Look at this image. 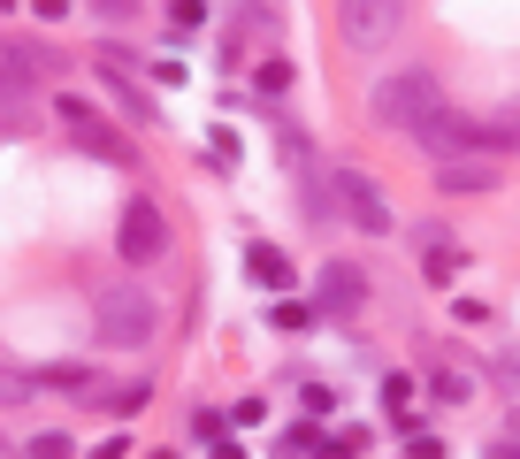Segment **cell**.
<instances>
[{"label": "cell", "mask_w": 520, "mask_h": 459, "mask_svg": "<svg viewBox=\"0 0 520 459\" xmlns=\"http://www.w3.org/2000/svg\"><path fill=\"white\" fill-rule=\"evenodd\" d=\"M436 108H444V85H436L429 69L375 77V92H368V123H375V131H390V138H413Z\"/></svg>", "instance_id": "1"}, {"label": "cell", "mask_w": 520, "mask_h": 459, "mask_svg": "<svg viewBox=\"0 0 520 459\" xmlns=\"http://www.w3.org/2000/svg\"><path fill=\"white\" fill-rule=\"evenodd\" d=\"M92 337H100V345H115V352L153 345V337H161V306H153V291L108 284L100 299H92Z\"/></svg>", "instance_id": "2"}, {"label": "cell", "mask_w": 520, "mask_h": 459, "mask_svg": "<svg viewBox=\"0 0 520 459\" xmlns=\"http://www.w3.org/2000/svg\"><path fill=\"white\" fill-rule=\"evenodd\" d=\"M398 23H406V0H337V31L360 54H383L398 46Z\"/></svg>", "instance_id": "3"}, {"label": "cell", "mask_w": 520, "mask_h": 459, "mask_svg": "<svg viewBox=\"0 0 520 459\" xmlns=\"http://www.w3.org/2000/svg\"><path fill=\"white\" fill-rule=\"evenodd\" d=\"M329 199L345 207V222L360 238H390V230H398V215H390L383 192H375V176H360V169H329Z\"/></svg>", "instance_id": "4"}, {"label": "cell", "mask_w": 520, "mask_h": 459, "mask_svg": "<svg viewBox=\"0 0 520 459\" xmlns=\"http://www.w3.org/2000/svg\"><path fill=\"white\" fill-rule=\"evenodd\" d=\"M54 115L69 123V146H77V153H92V161H115V169H130V161H138V146H130L123 131H108V123H100V115L77 100V92H62V100H54Z\"/></svg>", "instance_id": "5"}, {"label": "cell", "mask_w": 520, "mask_h": 459, "mask_svg": "<svg viewBox=\"0 0 520 459\" xmlns=\"http://www.w3.org/2000/svg\"><path fill=\"white\" fill-rule=\"evenodd\" d=\"M115 253H123L130 268H153L161 253H169V215H161L153 199H130L123 222H115Z\"/></svg>", "instance_id": "6"}, {"label": "cell", "mask_w": 520, "mask_h": 459, "mask_svg": "<svg viewBox=\"0 0 520 459\" xmlns=\"http://www.w3.org/2000/svg\"><path fill=\"white\" fill-rule=\"evenodd\" d=\"M413 146L429 153V161H459V153H482V146H490V131L467 123V115H452V108H436L429 123L413 131Z\"/></svg>", "instance_id": "7"}, {"label": "cell", "mask_w": 520, "mask_h": 459, "mask_svg": "<svg viewBox=\"0 0 520 459\" xmlns=\"http://www.w3.org/2000/svg\"><path fill=\"white\" fill-rule=\"evenodd\" d=\"M314 306H322L329 322L360 314V306H368V276H360L352 261H329V268H322V284H314Z\"/></svg>", "instance_id": "8"}, {"label": "cell", "mask_w": 520, "mask_h": 459, "mask_svg": "<svg viewBox=\"0 0 520 459\" xmlns=\"http://www.w3.org/2000/svg\"><path fill=\"white\" fill-rule=\"evenodd\" d=\"M505 176H498V161L490 153H459V161H436V192L444 199H459V192H498Z\"/></svg>", "instance_id": "9"}, {"label": "cell", "mask_w": 520, "mask_h": 459, "mask_svg": "<svg viewBox=\"0 0 520 459\" xmlns=\"http://www.w3.org/2000/svg\"><path fill=\"white\" fill-rule=\"evenodd\" d=\"M46 69H62V54L39 46V39H23V31H8V92H31Z\"/></svg>", "instance_id": "10"}, {"label": "cell", "mask_w": 520, "mask_h": 459, "mask_svg": "<svg viewBox=\"0 0 520 459\" xmlns=\"http://www.w3.org/2000/svg\"><path fill=\"white\" fill-rule=\"evenodd\" d=\"M100 85H108V100L130 115V123H153V100L138 92V77H130V69H108V62H100Z\"/></svg>", "instance_id": "11"}, {"label": "cell", "mask_w": 520, "mask_h": 459, "mask_svg": "<svg viewBox=\"0 0 520 459\" xmlns=\"http://www.w3.org/2000/svg\"><path fill=\"white\" fill-rule=\"evenodd\" d=\"M245 276L268 284V291H291V261H283L276 245H245Z\"/></svg>", "instance_id": "12"}, {"label": "cell", "mask_w": 520, "mask_h": 459, "mask_svg": "<svg viewBox=\"0 0 520 459\" xmlns=\"http://www.w3.org/2000/svg\"><path fill=\"white\" fill-rule=\"evenodd\" d=\"M429 398H436V406H467V398H475V375H467V360H459V368H444V375H429Z\"/></svg>", "instance_id": "13"}, {"label": "cell", "mask_w": 520, "mask_h": 459, "mask_svg": "<svg viewBox=\"0 0 520 459\" xmlns=\"http://www.w3.org/2000/svg\"><path fill=\"white\" fill-rule=\"evenodd\" d=\"M482 131H490V146H505V153H520V92L513 100H505L498 115H490V123H482Z\"/></svg>", "instance_id": "14"}, {"label": "cell", "mask_w": 520, "mask_h": 459, "mask_svg": "<svg viewBox=\"0 0 520 459\" xmlns=\"http://www.w3.org/2000/svg\"><path fill=\"white\" fill-rule=\"evenodd\" d=\"M276 444H283V452H322L329 437H322V429H314V421H291V429H283Z\"/></svg>", "instance_id": "15"}, {"label": "cell", "mask_w": 520, "mask_h": 459, "mask_svg": "<svg viewBox=\"0 0 520 459\" xmlns=\"http://www.w3.org/2000/svg\"><path fill=\"white\" fill-rule=\"evenodd\" d=\"M421 268H429V284H452V268H459L452 238H444V245H429V253H421Z\"/></svg>", "instance_id": "16"}, {"label": "cell", "mask_w": 520, "mask_h": 459, "mask_svg": "<svg viewBox=\"0 0 520 459\" xmlns=\"http://www.w3.org/2000/svg\"><path fill=\"white\" fill-rule=\"evenodd\" d=\"M314 314H322V306H306V299H283V306H268V322H276V329H306Z\"/></svg>", "instance_id": "17"}, {"label": "cell", "mask_w": 520, "mask_h": 459, "mask_svg": "<svg viewBox=\"0 0 520 459\" xmlns=\"http://www.w3.org/2000/svg\"><path fill=\"white\" fill-rule=\"evenodd\" d=\"M222 429H230V414H215V406L192 414V444H222Z\"/></svg>", "instance_id": "18"}, {"label": "cell", "mask_w": 520, "mask_h": 459, "mask_svg": "<svg viewBox=\"0 0 520 459\" xmlns=\"http://www.w3.org/2000/svg\"><path fill=\"white\" fill-rule=\"evenodd\" d=\"M490 375H498L505 391H513V398H520V345H505V352H498V360H490Z\"/></svg>", "instance_id": "19"}, {"label": "cell", "mask_w": 520, "mask_h": 459, "mask_svg": "<svg viewBox=\"0 0 520 459\" xmlns=\"http://www.w3.org/2000/svg\"><path fill=\"white\" fill-rule=\"evenodd\" d=\"M0 131H8V138H31V131H39L31 108H23V92H8V123H0Z\"/></svg>", "instance_id": "20"}, {"label": "cell", "mask_w": 520, "mask_h": 459, "mask_svg": "<svg viewBox=\"0 0 520 459\" xmlns=\"http://www.w3.org/2000/svg\"><path fill=\"white\" fill-rule=\"evenodd\" d=\"M260 92H291V62H283V54L260 62Z\"/></svg>", "instance_id": "21"}, {"label": "cell", "mask_w": 520, "mask_h": 459, "mask_svg": "<svg viewBox=\"0 0 520 459\" xmlns=\"http://www.w3.org/2000/svg\"><path fill=\"white\" fill-rule=\"evenodd\" d=\"M23 452H39V459H62V452H77V444H69V437H62V429H39V437L23 444Z\"/></svg>", "instance_id": "22"}, {"label": "cell", "mask_w": 520, "mask_h": 459, "mask_svg": "<svg viewBox=\"0 0 520 459\" xmlns=\"http://www.w3.org/2000/svg\"><path fill=\"white\" fill-rule=\"evenodd\" d=\"M207 161H222V169H238V138H230V131H215V138H207Z\"/></svg>", "instance_id": "23"}, {"label": "cell", "mask_w": 520, "mask_h": 459, "mask_svg": "<svg viewBox=\"0 0 520 459\" xmlns=\"http://www.w3.org/2000/svg\"><path fill=\"white\" fill-rule=\"evenodd\" d=\"M299 398H306V414H329V406H337V391H329V383H306Z\"/></svg>", "instance_id": "24"}, {"label": "cell", "mask_w": 520, "mask_h": 459, "mask_svg": "<svg viewBox=\"0 0 520 459\" xmlns=\"http://www.w3.org/2000/svg\"><path fill=\"white\" fill-rule=\"evenodd\" d=\"M199 16H207V0H169V23H176V31H184V23H199Z\"/></svg>", "instance_id": "25"}, {"label": "cell", "mask_w": 520, "mask_h": 459, "mask_svg": "<svg viewBox=\"0 0 520 459\" xmlns=\"http://www.w3.org/2000/svg\"><path fill=\"white\" fill-rule=\"evenodd\" d=\"M92 8H100L108 23H130V16H138V0H92Z\"/></svg>", "instance_id": "26"}]
</instances>
